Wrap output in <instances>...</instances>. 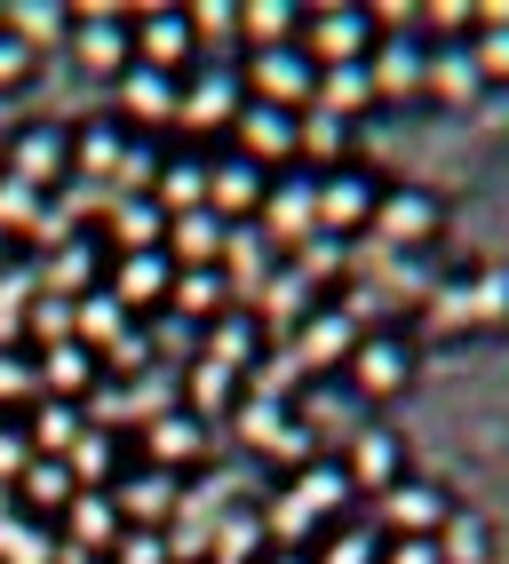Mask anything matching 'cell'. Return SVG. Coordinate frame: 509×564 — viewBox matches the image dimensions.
Here are the masks:
<instances>
[{
    "mask_svg": "<svg viewBox=\"0 0 509 564\" xmlns=\"http://www.w3.org/2000/svg\"><path fill=\"white\" fill-rule=\"evenodd\" d=\"M263 564H311V556H303V549H271Z\"/></svg>",
    "mask_w": 509,
    "mask_h": 564,
    "instance_id": "58",
    "label": "cell"
},
{
    "mask_svg": "<svg viewBox=\"0 0 509 564\" xmlns=\"http://www.w3.org/2000/svg\"><path fill=\"white\" fill-rule=\"evenodd\" d=\"M24 334H41V343H72V303H56V294H32V311H24Z\"/></svg>",
    "mask_w": 509,
    "mask_h": 564,
    "instance_id": "49",
    "label": "cell"
},
{
    "mask_svg": "<svg viewBox=\"0 0 509 564\" xmlns=\"http://www.w3.org/2000/svg\"><path fill=\"white\" fill-rule=\"evenodd\" d=\"M128 48L143 72H167V80H184L199 64V41H192V9H143L128 17Z\"/></svg>",
    "mask_w": 509,
    "mask_h": 564,
    "instance_id": "6",
    "label": "cell"
},
{
    "mask_svg": "<svg viewBox=\"0 0 509 564\" xmlns=\"http://www.w3.org/2000/svg\"><path fill=\"white\" fill-rule=\"evenodd\" d=\"M469 64H478V80H509V9L478 17V32H469Z\"/></svg>",
    "mask_w": 509,
    "mask_h": 564,
    "instance_id": "42",
    "label": "cell"
},
{
    "mask_svg": "<svg viewBox=\"0 0 509 564\" xmlns=\"http://www.w3.org/2000/svg\"><path fill=\"white\" fill-rule=\"evenodd\" d=\"M231 143L239 152L231 160H247V167H295V143H303V120L295 111H271V104H239V120H231Z\"/></svg>",
    "mask_w": 509,
    "mask_h": 564,
    "instance_id": "8",
    "label": "cell"
},
{
    "mask_svg": "<svg viewBox=\"0 0 509 564\" xmlns=\"http://www.w3.org/2000/svg\"><path fill=\"white\" fill-rule=\"evenodd\" d=\"M175 501H184V477H167V469H128L120 485H112V509H120V524H136V533H152V524H167L175 517Z\"/></svg>",
    "mask_w": 509,
    "mask_h": 564,
    "instance_id": "14",
    "label": "cell"
},
{
    "mask_svg": "<svg viewBox=\"0 0 509 564\" xmlns=\"http://www.w3.org/2000/svg\"><path fill=\"white\" fill-rule=\"evenodd\" d=\"M343 477H350V494H390V485L407 477V437H390V430H358V437H350V454H343Z\"/></svg>",
    "mask_w": 509,
    "mask_h": 564,
    "instance_id": "17",
    "label": "cell"
},
{
    "mask_svg": "<svg viewBox=\"0 0 509 564\" xmlns=\"http://www.w3.org/2000/svg\"><path fill=\"white\" fill-rule=\"evenodd\" d=\"M0 24H9V32H17V41H24L32 56H41V41L72 32V9H32V0H24V9H0Z\"/></svg>",
    "mask_w": 509,
    "mask_h": 564,
    "instance_id": "45",
    "label": "cell"
},
{
    "mask_svg": "<svg viewBox=\"0 0 509 564\" xmlns=\"http://www.w3.org/2000/svg\"><path fill=\"white\" fill-rule=\"evenodd\" d=\"M430 326H438V334H478V326H469V286L462 279L430 286Z\"/></svg>",
    "mask_w": 509,
    "mask_h": 564,
    "instance_id": "47",
    "label": "cell"
},
{
    "mask_svg": "<svg viewBox=\"0 0 509 564\" xmlns=\"http://www.w3.org/2000/svg\"><path fill=\"white\" fill-rule=\"evenodd\" d=\"M120 564H167L160 533H128V541H120Z\"/></svg>",
    "mask_w": 509,
    "mask_h": 564,
    "instance_id": "56",
    "label": "cell"
},
{
    "mask_svg": "<svg viewBox=\"0 0 509 564\" xmlns=\"http://www.w3.org/2000/svg\"><path fill=\"white\" fill-rule=\"evenodd\" d=\"M64 541H80V549H120V509H112V494H72V509H64Z\"/></svg>",
    "mask_w": 509,
    "mask_h": 564,
    "instance_id": "31",
    "label": "cell"
},
{
    "mask_svg": "<svg viewBox=\"0 0 509 564\" xmlns=\"http://www.w3.org/2000/svg\"><path fill=\"white\" fill-rule=\"evenodd\" d=\"M0 175L32 183V192H56V183H72V135H64L56 120L17 128V135H9V167H0Z\"/></svg>",
    "mask_w": 509,
    "mask_h": 564,
    "instance_id": "10",
    "label": "cell"
},
{
    "mask_svg": "<svg viewBox=\"0 0 509 564\" xmlns=\"http://www.w3.org/2000/svg\"><path fill=\"white\" fill-rule=\"evenodd\" d=\"M64 469H72L80 494H112V485L128 477V445H120L112 430H80V445L64 454Z\"/></svg>",
    "mask_w": 509,
    "mask_h": 564,
    "instance_id": "22",
    "label": "cell"
},
{
    "mask_svg": "<svg viewBox=\"0 0 509 564\" xmlns=\"http://www.w3.org/2000/svg\"><path fill=\"white\" fill-rule=\"evenodd\" d=\"M367 334V303H318L303 318V366H343Z\"/></svg>",
    "mask_w": 509,
    "mask_h": 564,
    "instance_id": "16",
    "label": "cell"
},
{
    "mask_svg": "<svg viewBox=\"0 0 509 564\" xmlns=\"http://www.w3.org/2000/svg\"><path fill=\"white\" fill-rule=\"evenodd\" d=\"M295 160H326V167H350V120H335V111H303V143Z\"/></svg>",
    "mask_w": 509,
    "mask_h": 564,
    "instance_id": "40",
    "label": "cell"
},
{
    "mask_svg": "<svg viewBox=\"0 0 509 564\" xmlns=\"http://www.w3.org/2000/svg\"><path fill=\"white\" fill-rule=\"evenodd\" d=\"M375 223H382L390 247H430V239H438V199L414 192V183H390L382 207H375Z\"/></svg>",
    "mask_w": 509,
    "mask_h": 564,
    "instance_id": "20",
    "label": "cell"
},
{
    "mask_svg": "<svg viewBox=\"0 0 509 564\" xmlns=\"http://www.w3.org/2000/svg\"><path fill=\"white\" fill-rule=\"evenodd\" d=\"M207 422L199 413H184V405H167V413H152V422H143V462L152 469H167V477H184L192 462H207Z\"/></svg>",
    "mask_w": 509,
    "mask_h": 564,
    "instance_id": "13",
    "label": "cell"
},
{
    "mask_svg": "<svg viewBox=\"0 0 509 564\" xmlns=\"http://www.w3.org/2000/svg\"><path fill=\"white\" fill-rule=\"evenodd\" d=\"M167 286H175V262L152 247V254H112V271H104V294L128 311V318H143V311H167Z\"/></svg>",
    "mask_w": 509,
    "mask_h": 564,
    "instance_id": "12",
    "label": "cell"
},
{
    "mask_svg": "<svg viewBox=\"0 0 509 564\" xmlns=\"http://www.w3.org/2000/svg\"><path fill=\"white\" fill-rule=\"evenodd\" d=\"M120 152H128V128L120 120H88L72 135V183H112Z\"/></svg>",
    "mask_w": 509,
    "mask_h": 564,
    "instance_id": "28",
    "label": "cell"
},
{
    "mask_svg": "<svg viewBox=\"0 0 509 564\" xmlns=\"http://www.w3.org/2000/svg\"><path fill=\"white\" fill-rule=\"evenodd\" d=\"M167 311H175V318H192V326L224 318V311H231V271H224V262H215V271H175Z\"/></svg>",
    "mask_w": 509,
    "mask_h": 564,
    "instance_id": "24",
    "label": "cell"
},
{
    "mask_svg": "<svg viewBox=\"0 0 509 564\" xmlns=\"http://www.w3.org/2000/svg\"><path fill=\"white\" fill-rule=\"evenodd\" d=\"M375 501H382V541H430L454 517V494L430 485V477H398L390 494H375Z\"/></svg>",
    "mask_w": 509,
    "mask_h": 564,
    "instance_id": "9",
    "label": "cell"
},
{
    "mask_svg": "<svg viewBox=\"0 0 509 564\" xmlns=\"http://www.w3.org/2000/svg\"><path fill=\"white\" fill-rule=\"evenodd\" d=\"M41 398H64V405H80L88 390H96V373H104V358L96 350H80V343H56V350H41Z\"/></svg>",
    "mask_w": 509,
    "mask_h": 564,
    "instance_id": "23",
    "label": "cell"
},
{
    "mask_svg": "<svg viewBox=\"0 0 509 564\" xmlns=\"http://www.w3.org/2000/svg\"><path fill=\"white\" fill-rule=\"evenodd\" d=\"M382 41V17L375 9H311L303 32H295V48L318 64V72H343V64H367Z\"/></svg>",
    "mask_w": 509,
    "mask_h": 564,
    "instance_id": "1",
    "label": "cell"
},
{
    "mask_svg": "<svg viewBox=\"0 0 509 564\" xmlns=\"http://www.w3.org/2000/svg\"><path fill=\"white\" fill-rule=\"evenodd\" d=\"M128 334H136V318H128V311H120V303H112L104 286L72 303V343H80V350H96V358H104L112 343H128Z\"/></svg>",
    "mask_w": 509,
    "mask_h": 564,
    "instance_id": "27",
    "label": "cell"
},
{
    "mask_svg": "<svg viewBox=\"0 0 509 564\" xmlns=\"http://www.w3.org/2000/svg\"><path fill=\"white\" fill-rule=\"evenodd\" d=\"M0 231H9V239H41V231H48V192L0 175Z\"/></svg>",
    "mask_w": 509,
    "mask_h": 564,
    "instance_id": "37",
    "label": "cell"
},
{
    "mask_svg": "<svg viewBox=\"0 0 509 564\" xmlns=\"http://www.w3.org/2000/svg\"><path fill=\"white\" fill-rule=\"evenodd\" d=\"M160 239H167V215H160L152 199H120V207H112V247H120V254H152Z\"/></svg>",
    "mask_w": 509,
    "mask_h": 564,
    "instance_id": "39",
    "label": "cell"
},
{
    "mask_svg": "<svg viewBox=\"0 0 509 564\" xmlns=\"http://www.w3.org/2000/svg\"><path fill=\"white\" fill-rule=\"evenodd\" d=\"M41 405V373H32V358L0 350V413H32Z\"/></svg>",
    "mask_w": 509,
    "mask_h": 564,
    "instance_id": "46",
    "label": "cell"
},
{
    "mask_svg": "<svg viewBox=\"0 0 509 564\" xmlns=\"http://www.w3.org/2000/svg\"><path fill=\"white\" fill-rule=\"evenodd\" d=\"M422 72H430V41H414V17H382V41L367 56L375 104H414L422 96Z\"/></svg>",
    "mask_w": 509,
    "mask_h": 564,
    "instance_id": "4",
    "label": "cell"
},
{
    "mask_svg": "<svg viewBox=\"0 0 509 564\" xmlns=\"http://www.w3.org/2000/svg\"><path fill=\"white\" fill-rule=\"evenodd\" d=\"M24 469H32V437H24V430H0V477L17 485Z\"/></svg>",
    "mask_w": 509,
    "mask_h": 564,
    "instance_id": "53",
    "label": "cell"
},
{
    "mask_svg": "<svg viewBox=\"0 0 509 564\" xmlns=\"http://www.w3.org/2000/svg\"><path fill=\"white\" fill-rule=\"evenodd\" d=\"M263 192H271V175L247 167V160H215V167H207V215H215V223L263 215Z\"/></svg>",
    "mask_w": 509,
    "mask_h": 564,
    "instance_id": "18",
    "label": "cell"
},
{
    "mask_svg": "<svg viewBox=\"0 0 509 564\" xmlns=\"http://www.w3.org/2000/svg\"><path fill=\"white\" fill-rule=\"evenodd\" d=\"M295 32H303V9H239V56H263V48H295Z\"/></svg>",
    "mask_w": 509,
    "mask_h": 564,
    "instance_id": "36",
    "label": "cell"
},
{
    "mask_svg": "<svg viewBox=\"0 0 509 564\" xmlns=\"http://www.w3.org/2000/svg\"><path fill=\"white\" fill-rule=\"evenodd\" d=\"M318 231V192L311 183H271L263 192V239L271 247H303Z\"/></svg>",
    "mask_w": 509,
    "mask_h": 564,
    "instance_id": "21",
    "label": "cell"
},
{
    "mask_svg": "<svg viewBox=\"0 0 509 564\" xmlns=\"http://www.w3.org/2000/svg\"><path fill=\"white\" fill-rule=\"evenodd\" d=\"M199 358H215V366H231V373H254L263 366V311H224V318H207L199 326Z\"/></svg>",
    "mask_w": 509,
    "mask_h": 564,
    "instance_id": "15",
    "label": "cell"
},
{
    "mask_svg": "<svg viewBox=\"0 0 509 564\" xmlns=\"http://www.w3.org/2000/svg\"><path fill=\"white\" fill-rule=\"evenodd\" d=\"M239 430H247L254 445H279V430H286V422H279V405L263 398V405H239Z\"/></svg>",
    "mask_w": 509,
    "mask_h": 564,
    "instance_id": "52",
    "label": "cell"
},
{
    "mask_svg": "<svg viewBox=\"0 0 509 564\" xmlns=\"http://www.w3.org/2000/svg\"><path fill=\"white\" fill-rule=\"evenodd\" d=\"M422 96H438V104H478L486 80H478V64H469V48H430V72H422Z\"/></svg>",
    "mask_w": 509,
    "mask_h": 564,
    "instance_id": "29",
    "label": "cell"
},
{
    "mask_svg": "<svg viewBox=\"0 0 509 564\" xmlns=\"http://www.w3.org/2000/svg\"><path fill=\"white\" fill-rule=\"evenodd\" d=\"M311 192H318V231L326 239H350V231H367V223H375V207H382V183L367 175V167H326L318 183H311Z\"/></svg>",
    "mask_w": 509,
    "mask_h": 564,
    "instance_id": "7",
    "label": "cell"
},
{
    "mask_svg": "<svg viewBox=\"0 0 509 564\" xmlns=\"http://www.w3.org/2000/svg\"><path fill=\"white\" fill-rule=\"evenodd\" d=\"M239 104H247L239 64L231 56H199L184 80H175V128H231Z\"/></svg>",
    "mask_w": 509,
    "mask_h": 564,
    "instance_id": "3",
    "label": "cell"
},
{
    "mask_svg": "<svg viewBox=\"0 0 509 564\" xmlns=\"http://www.w3.org/2000/svg\"><path fill=\"white\" fill-rule=\"evenodd\" d=\"M239 88L247 104H271V111H303L318 104V64L303 48H263V56H239Z\"/></svg>",
    "mask_w": 509,
    "mask_h": 564,
    "instance_id": "2",
    "label": "cell"
},
{
    "mask_svg": "<svg viewBox=\"0 0 509 564\" xmlns=\"http://www.w3.org/2000/svg\"><path fill=\"white\" fill-rule=\"evenodd\" d=\"M311 564H382V524H335Z\"/></svg>",
    "mask_w": 509,
    "mask_h": 564,
    "instance_id": "43",
    "label": "cell"
},
{
    "mask_svg": "<svg viewBox=\"0 0 509 564\" xmlns=\"http://www.w3.org/2000/svg\"><path fill=\"white\" fill-rule=\"evenodd\" d=\"M143 350H152V358H199V326L192 318H175V311H152V334H143Z\"/></svg>",
    "mask_w": 509,
    "mask_h": 564,
    "instance_id": "44",
    "label": "cell"
},
{
    "mask_svg": "<svg viewBox=\"0 0 509 564\" xmlns=\"http://www.w3.org/2000/svg\"><path fill=\"white\" fill-rule=\"evenodd\" d=\"M430 541H438V564H494V524L469 517V509H454Z\"/></svg>",
    "mask_w": 509,
    "mask_h": 564,
    "instance_id": "35",
    "label": "cell"
},
{
    "mask_svg": "<svg viewBox=\"0 0 509 564\" xmlns=\"http://www.w3.org/2000/svg\"><path fill=\"white\" fill-rule=\"evenodd\" d=\"M96 247H104V239H72V247L48 254V294H56V303H64V294H72V303H80V294H96V271H104Z\"/></svg>",
    "mask_w": 509,
    "mask_h": 564,
    "instance_id": "33",
    "label": "cell"
},
{
    "mask_svg": "<svg viewBox=\"0 0 509 564\" xmlns=\"http://www.w3.org/2000/svg\"><path fill=\"white\" fill-rule=\"evenodd\" d=\"M32 72H41V56H32V48L17 41V32H9V24H0V88H24V80H32Z\"/></svg>",
    "mask_w": 509,
    "mask_h": 564,
    "instance_id": "51",
    "label": "cell"
},
{
    "mask_svg": "<svg viewBox=\"0 0 509 564\" xmlns=\"http://www.w3.org/2000/svg\"><path fill=\"white\" fill-rule=\"evenodd\" d=\"M254 541H263V524H254V517H239V524H231V533H224V541H215V564H239V556H247Z\"/></svg>",
    "mask_w": 509,
    "mask_h": 564,
    "instance_id": "54",
    "label": "cell"
},
{
    "mask_svg": "<svg viewBox=\"0 0 509 564\" xmlns=\"http://www.w3.org/2000/svg\"><path fill=\"white\" fill-rule=\"evenodd\" d=\"M343 373H350V398H398L414 382V343H407V334H390V326H367V334H358V350L343 358Z\"/></svg>",
    "mask_w": 509,
    "mask_h": 564,
    "instance_id": "5",
    "label": "cell"
},
{
    "mask_svg": "<svg viewBox=\"0 0 509 564\" xmlns=\"http://www.w3.org/2000/svg\"><path fill=\"white\" fill-rule=\"evenodd\" d=\"M72 494H80V485H72V469H64V462H41V454H32V469L17 477V501H24L32 517H64Z\"/></svg>",
    "mask_w": 509,
    "mask_h": 564,
    "instance_id": "34",
    "label": "cell"
},
{
    "mask_svg": "<svg viewBox=\"0 0 509 564\" xmlns=\"http://www.w3.org/2000/svg\"><path fill=\"white\" fill-rule=\"evenodd\" d=\"M239 405V373L215 366V358H192L184 366V413H199V422H215V413Z\"/></svg>",
    "mask_w": 509,
    "mask_h": 564,
    "instance_id": "30",
    "label": "cell"
},
{
    "mask_svg": "<svg viewBox=\"0 0 509 564\" xmlns=\"http://www.w3.org/2000/svg\"><path fill=\"white\" fill-rule=\"evenodd\" d=\"M48 564H96V549H80V541H56V556Z\"/></svg>",
    "mask_w": 509,
    "mask_h": 564,
    "instance_id": "57",
    "label": "cell"
},
{
    "mask_svg": "<svg viewBox=\"0 0 509 564\" xmlns=\"http://www.w3.org/2000/svg\"><path fill=\"white\" fill-rule=\"evenodd\" d=\"M367 104H375V80H367V64L318 72V111H335V120H358Z\"/></svg>",
    "mask_w": 509,
    "mask_h": 564,
    "instance_id": "41",
    "label": "cell"
},
{
    "mask_svg": "<svg viewBox=\"0 0 509 564\" xmlns=\"http://www.w3.org/2000/svg\"><path fill=\"white\" fill-rule=\"evenodd\" d=\"M64 41H72V56H80V72H96V80H120V72L136 64V48H128V17H120V9H80Z\"/></svg>",
    "mask_w": 509,
    "mask_h": 564,
    "instance_id": "11",
    "label": "cell"
},
{
    "mask_svg": "<svg viewBox=\"0 0 509 564\" xmlns=\"http://www.w3.org/2000/svg\"><path fill=\"white\" fill-rule=\"evenodd\" d=\"M224 247H231V231H224L207 207H199V215H167L160 254L175 262V271H215V262H224Z\"/></svg>",
    "mask_w": 509,
    "mask_h": 564,
    "instance_id": "19",
    "label": "cell"
},
{
    "mask_svg": "<svg viewBox=\"0 0 509 564\" xmlns=\"http://www.w3.org/2000/svg\"><path fill=\"white\" fill-rule=\"evenodd\" d=\"M24 311H32V271L0 279V350H17V334H24Z\"/></svg>",
    "mask_w": 509,
    "mask_h": 564,
    "instance_id": "48",
    "label": "cell"
},
{
    "mask_svg": "<svg viewBox=\"0 0 509 564\" xmlns=\"http://www.w3.org/2000/svg\"><path fill=\"white\" fill-rule=\"evenodd\" d=\"M80 430H88V413L64 405V398H41L24 413V437H32V454H41V462H64L72 445H80Z\"/></svg>",
    "mask_w": 509,
    "mask_h": 564,
    "instance_id": "26",
    "label": "cell"
},
{
    "mask_svg": "<svg viewBox=\"0 0 509 564\" xmlns=\"http://www.w3.org/2000/svg\"><path fill=\"white\" fill-rule=\"evenodd\" d=\"M303 279H311V286H318V279H343V239L311 231V239H303Z\"/></svg>",
    "mask_w": 509,
    "mask_h": 564,
    "instance_id": "50",
    "label": "cell"
},
{
    "mask_svg": "<svg viewBox=\"0 0 509 564\" xmlns=\"http://www.w3.org/2000/svg\"><path fill=\"white\" fill-rule=\"evenodd\" d=\"M462 286H469V326L478 334L509 326V262H486V271H469Z\"/></svg>",
    "mask_w": 509,
    "mask_h": 564,
    "instance_id": "38",
    "label": "cell"
},
{
    "mask_svg": "<svg viewBox=\"0 0 509 564\" xmlns=\"http://www.w3.org/2000/svg\"><path fill=\"white\" fill-rule=\"evenodd\" d=\"M382 564H438V541H382Z\"/></svg>",
    "mask_w": 509,
    "mask_h": 564,
    "instance_id": "55",
    "label": "cell"
},
{
    "mask_svg": "<svg viewBox=\"0 0 509 564\" xmlns=\"http://www.w3.org/2000/svg\"><path fill=\"white\" fill-rule=\"evenodd\" d=\"M120 111H128L136 128H175V80H167V72L128 64L120 72Z\"/></svg>",
    "mask_w": 509,
    "mask_h": 564,
    "instance_id": "25",
    "label": "cell"
},
{
    "mask_svg": "<svg viewBox=\"0 0 509 564\" xmlns=\"http://www.w3.org/2000/svg\"><path fill=\"white\" fill-rule=\"evenodd\" d=\"M152 207H160V215H199V207H207V160H160Z\"/></svg>",
    "mask_w": 509,
    "mask_h": 564,
    "instance_id": "32",
    "label": "cell"
}]
</instances>
